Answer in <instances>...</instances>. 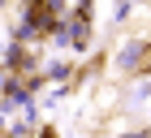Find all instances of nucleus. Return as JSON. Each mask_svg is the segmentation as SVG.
Returning <instances> with one entry per match:
<instances>
[{"mask_svg":"<svg viewBox=\"0 0 151 138\" xmlns=\"http://www.w3.org/2000/svg\"><path fill=\"white\" fill-rule=\"evenodd\" d=\"M151 69V43L147 39H129L125 47H121V56H116V73H147Z\"/></svg>","mask_w":151,"mask_h":138,"instance_id":"1","label":"nucleus"},{"mask_svg":"<svg viewBox=\"0 0 151 138\" xmlns=\"http://www.w3.org/2000/svg\"><path fill=\"white\" fill-rule=\"evenodd\" d=\"M65 39H69L73 47H86V43H91V22H86V13H78V17L65 26Z\"/></svg>","mask_w":151,"mask_h":138,"instance_id":"2","label":"nucleus"},{"mask_svg":"<svg viewBox=\"0 0 151 138\" xmlns=\"http://www.w3.org/2000/svg\"><path fill=\"white\" fill-rule=\"evenodd\" d=\"M116 138H147L142 129H129V134H116Z\"/></svg>","mask_w":151,"mask_h":138,"instance_id":"3","label":"nucleus"}]
</instances>
